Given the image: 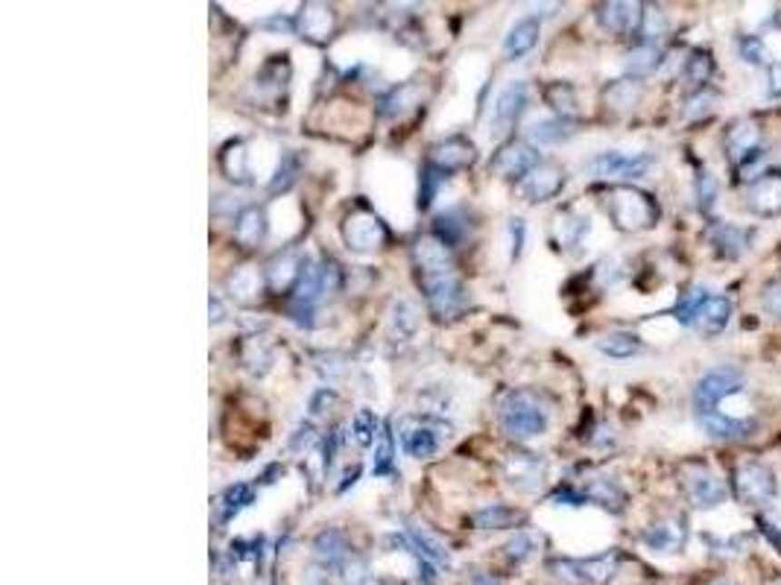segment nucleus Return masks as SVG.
<instances>
[{
    "instance_id": "nucleus-1",
    "label": "nucleus",
    "mask_w": 781,
    "mask_h": 585,
    "mask_svg": "<svg viewBox=\"0 0 781 585\" xmlns=\"http://www.w3.org/2000/svg\"><path fill=\"white\" fill-rule=\"evenodd\" d=\"M608 208V217H612L615 229L635 234V231H647L658 223V205L650 193H644L638 188H629V185H618L612 188L606 200Z\"/></svg>"
},
{
    "instance_id": "nucleus-2",
    "label": "nucleus",
    "mask_w": 781,
    "mask_h": 585,
    "mask_svg": "<svg viewBox=\"0 0 781 585\" xmlns=\"http://www.w3.org/2000/svg\"><path fill=\"white\" fill-rule=\"evenodd\" d=\"M500 427L512 439H533L548 431V410L529 389H515L500 405Z\"/></svg>"
},
{
    "instance_id": "nucleus-3",
    "label": "nucleus",
    "mask_w": 781,
    "mask_h": 585,
    "mask_svg": "<svg viewBox=\"0 0 781 585\" xmlns=\"http://www.w3.org/2000/svg\"><path fill=\"white\" fill-rule=\"evenodd\" d=\"M744 393V372L735 366H717L706 372L694 386V419L714 413L726 405V398Z\"/></svg>"
},
{
    "instance_id": "nucleus-4",
    "label": "nucleus",
    "mask_w": 781,
    "mask_h": 585,
    "mask_svg": "<svg viewBox=\"0 0 781 585\" xmlns=\"http://www.w3.org/2000/svg\"><path fill=\"white\" fill-rule=\"evenodd\" d=\"M732 492L735 498L744 506H764L773 503L778 495V483L770 465H764L758 460L740 463L732 474Z\"/></svg>"
},
{
    "instance_id": "nucleus-5",
    "label": "nucleus",
    "mask_w": 781,
    "mask_h": 585,
    "mask_svg": "<svg viewBox=\"0 0 781 585\" xmlns=\"http://www.w3.org/2000/svg\"><path fill=\"white\" fill-rule=\"evenodd\" d=\"M421 290H425L428 305H430V310L440 319L454 317V314H460L462 307H466V290H462V284L454 276V269L421 276Z\"/></svg>"
},
{
    "instance_id": "nucleus-6",
    "label": "nucleus",
    "mask_w": 781,
    "mask_h": 585,
    "mask_svg": "<svg viewBox=\"0 0 781 585\" xmlns=\"http://www.w3.org/2000/svg\"><path fill=\"white\" fill-rule=\"evenodd\" d=\"M682 489L697 510H714V506H720L726 498H729V486H726L708 465H699V463L685 465Z\"/></svg>"
},
{
    "instance_id": "nucleus-7",
    "label": "nucleus",
    "mask_w": 781,
    "mask_h": 585,
    "mask_svg": "<svg viewBox=\"0 0 781 585\" xmlns=\"http://www.w3.org/2000/svg\"><path fill=\"white\" fill-rule=\"evenodd\" d=\"M650 167H653L650 152H620V150L600 152L598 159L588 161V171L600 179H641Z\"/></svg>"
},
{
    "instance_id": "nucleus-8",
    "label": "nucleus",
    "mask_w": 781,
    "mask_h": 585,
    "mask_svg": "<svg viewBox=\"0 0 781 585\" xmlns=\"http://www.w3.org/2000/svg\"><path fill=\"white\" fill-rule=\"evenodd\" d=\"M342 238L357 252H372L387 243V226L372 211H354L342 223Z\"/></svg>"
},
{
    "instance_id": "nucleus-9",
    "label": "nucleus",
    "mask_w": 781,
    "mask_h": 585,
    "mask_svg": "<svg viewBox=\"0 0 781 585\" xmlns=\"http://www.w3.org/2000/svg\"><path fill=\"white\" fill-rule=\"evenodd\" d=\"M539 167V152L533 147L521 144V141H509L504 144L495 159L489 161V171L495 176H504V179H527Z\"/></svg>"
},
{
    "instance_id": "nucleus-10",
    "label": "nucleus",
    "mask_w": 781,
    "mask_h": 585,
    "mask_svg": "<svg viewBox=\"0 0 781 585\" xmlns=\"http://www.w3.org/2000/svg\"><path fill=\"white\" fill-rule=\"evenodd\" d=\"M746 208L764 219L781 217V173H761L752 181L746 193Z\"/></svg>"
},
{
    "instance_id": "nucleus-11",
    "label": "nucleus",
    "mask_w": 781,
    "mask_h": 585,
    "mask_svg": "<svg viewBox=\"0 0 781 585\" xmlns=\"http://www.w3.org/2000/svg\"><path fill=\"white\" fill-rule=\"evenodd\" d=\"M504 474L509 486L519 492H536L545 480V460L539 453H509L504 463Z\"/></svg>"
},
{
    "instance_id": "nucleus-12",
    "label": "nucleus",
    "mask_w": 781,
    "mask_h": 585,
    "mask_svg": "<svg viewBox=\"0 0 781 585\" xmlns=\"http://www.w3.org/2000/svg\"><path fill=\"white\" fill-rule=\"evenodd\" d=\"M752 240H756V229L737 226V223H714L711 226V243L720 258L726 261H737L749 252Z\"/></svg>"
},
{
    "instance_id": "nucleus-13",
    "label": "nucleus",
    "mask_w": 781,
    "mask_h": 585,
    "mask_svg": "<svg viewBox=\"0 0 781 585\" xmlns=\"http://www.w3.org/2000/svg\"><path fill=\"white\" fill-rule=\"evenodd\" d=\"M697 424L706 436L720 439V442H740L756 434V419H735V415H726V413L697 415Z\"/></svg>"
},
{
    "instance_id": "nucleus-14",
    "label": "nucleus",
    "mask_w": 781,
    "mask_h": 585,
    "mask_svg": "<svg viewBox=\"0 0 781 585\" xmlns=\"http://www.w3.org/2000/svg\"><path fill=\"white\" fill-rule=\"evenodd\" d=\"M641 539H644L647 548L656 551V553H677L687 541V522L682 515L661 518V522H656Z\"/></svg>"
},
{
    "instance_id": "nucleus-15",
    "label": "nucleus",
    "mask_w": 781,
    "mask_h": 585,
    "mask_svg": "<svg viewBox=\"0 0 781 585\" xmlns=\"http://www.w3.org/2000/svg\"><path fill=\"white\" fill-rule=\"evenodd\" d=\"M527 85L524 83H509L504 91L498 94L495 100V109H492V126L495 132H509V129L519 123V117L527 109Z\"/></svg>"
},
{
    "instance_id": "nucleus-16",
    "label": "nucleus",
    "mask_w": 781,
    "mask_h": 585,
    "mask_svg": "<svg viewBox=\"0 0 781 585\" xmlns=\"http://www.w3.org/2000/svg\"><path fill=\"white\" fill-rule=\"evenodd\" d=\"M471 161H474V144L462 135L445 138V141H440V144H433V150H430V164L436 167V171H442L445 176L454 173V171H462V167H469Z\"/></svg>"
},
{
    "instance_id": "nucleus-17",
    "label": "nucleus",
    "mask_w": 781,
    "mask_h": 585,
    "mask_svg": "<svg viewBox=\"0 0 781 585\" xmlns=\"http://www.w3.org/2000/svg\"><path fill=\"white\" fill-rule=\"evenodd\" d=\"M565 188V173L553 164H539L533 173L521 181V197L527 202H548Z\"/></svg>"
},
{
    "instance_id": "nucleus-18",
    "label": "nucleus",
    "mask_w": 781,
    "mask_h": 585,
    "mask_svg": "<svg viewBox=\"0 0 781 585\" xmlns=\"http://www.w3.org/2000/svg\"><path fill=\"white\" fill-rule=\"evenodd\" d=\"M401 445L410 457L416 460H428L440 451V436H436L433 424L428 422H416V419H404L401 422Z\"/></svg>"
},
{
    "instance_id": "nucleus-19",
    "label": "nucleus",
    "mask_w": 781,
    "mask_h": 585,
    "mask_svg": "<svg viewBox=\"0 0 781 585\" xmlns=\"http://www.w3.org/2000/svg\"><path fill=\"white\" fill-rule=\"evenodd\" d=\"M641 9L638 4H603L598 6V24L612 35H629L638 30Z\"/></svg>"
},
{
    "instance_id": "nucleus-20",
    "label": "nucleus",
    "mask_w": 781,
    "mask_h": 585,
    "mask_svg": "<svg viewBox=\"0 0 781 585\" xmlns=\"http://www.w3.org/2000/svg\"><path fill=\"white\" fill-rule=\"evenodd\" d=\"M761 147V126L756 121H735L726 132V155L729 161L737 164L744 155Z\"/></svg>"
},
{
    "instance_id": "nucleus-21",
    "label": "nucleus",
    "mask_w": 781,
    "mask_h": 585,
    "mask_svg": "<svg viewBox=\"0 0 781 585\" xmlns=\"http://www.w3.org/2000/svg\"><path fill=\"white\" fill-rule=\"evenodd\" d=\"M539 30H541V24H539L536 15H524V18L515 21L512 30H509V35L504 38V54H507V59H521V56H527L529 50L536 47V42H539Z\"/></svg>"
},
{
    "instance_id": "nucleus-22",
    "label": "nucleus",
    "mask_w": 781,
    "mask_h": 585,
    "mask_svg": "<svg viewBox=\"0 0 781 585\" xmlns=\"http://www.w3.org/2000/svg\"><path fill=\"white\" fill-rule=\"evenodd\" d=\"M413 258L419 264V276H430V272H448L454 269L451 255H448V246L436 238H421L413 249Z\"/></svg>"
},
{
    "instance_id": "nucleus-23",
    "label": "nucleus",
    "mask_w": 781,
    "mask_h": 585,
    "mask_svg": "<svg viewBox=\"0 0 781 585\" xmlns=\"http://www.w3.org/2000/svg\"><path fill=\"white\" fill-rule=\"evenodd\" d=\"M729 319H732V302H729V298H726V296H708L706 305L699 307L694 325L699 328V334L714 336V334H720L726 325H729Z\"/></svg>"
},
{
    "instance_id": "nucleus-24",
    "label": "nucleus",
    "mask_w": 781,
    "mask_h": 585,
    "mask_svg": "<svg viewBox=\"0 0 781 585\" xmlns=\"http://www.w3.org/2000/svg\"><path fill=\"white\" fill-rule=\"evenodd\" d=\"M293 305L299 307H313V302L325 293V278H322V267L313 261H302L299 281L293 288Z\"/></svg>"
},
{
    "instance_id": "nucleus-25",
    "label": "nucleus",
    "mask_w": 781,
    "mask_h": 585,
    "mask_svg": "<svg viewBox=\"0 0 781 585\" xmlns=\"http://www.w3.org/2000/svg\"><path fill=\"white\" fill-rule=\"evenodd\" d=\"M313 553H316V559H320L322 565L340 568V565H346V559H349V541H346V536H342L340 530H325V532L316 536Z\"/></svg>"
},
{
    "instance_id": "nucleus-26",
    "label": "nucleus",
    "mask_w": 781,
    "mask_h": 585,
    "mask_svg": "<svg viewBox=\"0 0 781 585\" xmlns=\"http://www.w3.org/2000/svg\"><path fill=\"white\" fill-rule=\"evenodd\" d=\"M252 501H255V489L249 486V483H234V486H229V489L217 498V522H220V524H229L232 518L241 515Z\"/></svg>"
},
{
    "instance_id": "nucleus-27",
    "label": "nucleus",
    "mask_w": 781,
    "mask_h": 585,
    "mask_svg": "<svg viewBox=\"0 0 781 585\" xmlns=\"http://www.w3.org/2000/svg\"><path fill=\"white\" fill-rule=\"evenodd\" d=\"M299 27L304 35L313 38V42H325L331 30H334V15H331V9L322 4H308L299 15Z\"/></svg>"
},
{
    "instance_id": "nucleus-28",
    "label": "nucleus",
    "mask_w": 781,
    "mask_h": 585,
    "mask_svg": "<svg viewBox=\"0 0 781 585\" xmlns=\"http://www.w3.org/2000/svg\"><path fill=\"white\" fill-rule=\"evenodd\" d=\"M299 272H302V264H299L296 252H282L270 261L267 281H270L272 290H287V288H296Z\"/></svg>"
},
{
    "instance_id": "nucleus-29",
    "label": "nucleus",
    "mask_w": 781,
    "mask_h": 585,
    "mask_svg": "<svg viewBox=\"0 0 781 585\" xmlns=\"http://www.w3.org/2000/svg\"><path fill=\"white\" fill-rule=\"evenodd\" d=\"M577 132L574 123L568 121V117H550V121H536L533 126H529V141H536V144H545V147H556L562 144V141H568Z\"/></svg>"
},
{
    "instance_id": "nucleus-30",
    "label": "nucleus",
    "mask_w": 781,
    "mask_h": 585,
    "mask_svg": "<svg viewBox=\"0 0 781 585\" xmlns=\"http://www.w3.org/2000/svg\"><path fill=\"white\" fill-rule=\"evenodd\" d=\"M407 536H410V541L416 544V553L421 559H428V562H433V565H448V562H451V553H448V548L433 536V532H428L425 527H407Z\"/></svg>"
},
{
    "instance_id": "nucleus-31",
    "label": "nucleus",
    "mask_w": 781,
    "mask_h": 585,
    "mask_svg": "<svg viewBox=\"0 0 781 585\" xmlns=\"http://www.w3.org/2000/svg\"><path fill=\"white\" fill-rule=\"evenodd\" d=\"M263 231H267V217H263L261 208H243L237 214V223H234V238L241 246H255Z\"/></svg>"
},
{
    "instance_id": "nucleus-32",
    "label": "nucleus",
    "mask_w": 781,
    "mask_h": 585,
    "mask_svg": "<svg viewBox=\"0 0 781 585\" xmlns=\"http://www.w3.org/2000/svg\"><path fill=\"white\" fill-rule=\"evenodd\" d=\"M682 76H685V83L691 85L694 91L708 88V80L714 76V56H711V50H694V54L687 56V62H685Z\"/></svg>"
},
{
    "instance_id": "nucleus-33",
    "label": "nucleus",
    "mask_w": 781,
    "mask_h": 585,
    "mask_svg": "<svg viewBox=\"0 0 781 585\" xmlns=\"http://www.w3.org/2000/svg\"><path fill=\"white\" fill-rule=\"evenodd\" d=\"M586 498H591V501H598V503L608 506V510H620V503L627 501L624 489H620L612 477H603V474L588 477V483H586Z\"/></svg>"
},
{
    "instance_id": "nucleus-34",
    "label": "nucleus",
    "mask_w": 781,
    "mask_h": 585,
    "mask_svg": "<svg viewBox=\"0 0 781 585\" xmlns=\"http://www.w3.org/2000/svg\"><path fill=\"white\" fill-rule=\"evenodd\" d=\"M598 348L603 351L606 357H615V360H629L641 351V340L635 334L627 331H615V334H606L598 340Z\"/></svg>"
},
{
    "instance_id": "nucleus-35",
    "label": "nucleus",
    "mask_w": 781,
    "mask_h": 585,
    "mask_svg": "<svg viewBox=\"0 0 781 585\" xmlns=\"http://www.w3.org/2000/svg\"><path fill=\"white\" fill-rule=\"evenodd\" d=\"M661 64V50L658 44H638L627 56V71L632 80H641V76H650Z\"/></svg>"
},
{
    "instance_id": "nucleus-36",
    "label": "nucleus",
    "mask_w": 781,
    "mask_h": 585,
    "mask_svg": "<svg viewBox=\"0 0 781 585\" xmlns=\"http://www.w3.org/2000/svg\"><path fill=\"white\" fill-rule=\"evenodd\" d=\"M474 524L483 527V530H504V527L521 524V512L512 510V506H504V503H492L474 515Z\"/></svg>"
},
{
    "instance_id": "nucleus-37",
    "label": "nucleus",
    "mask_w": 781,
    "mask_h": 585,
    "mask_svg": "<svg viewBox=\"0 0 781 585\" xmlns=\"http://www.w3.org/2000/svg\"><path fill=\"white\" fill-rule=\"evenodd\" d=\"M665 33H667L665 12L656 9V6H644V9H641L638 30H635V35H638V44H656Z\"/></svg>"
},
{
    "instance_id": "nucleus-38",
    "label": "nucleus",
    "mask_w": 781,
    "mask_h": 585,
    "mask_svg": "<svg viewBox=\"0 0 781 585\" xmlns=\"http://www.w3.org/2000/svg\"><path fill=\"white\" fill-rule=\"evenodd\" d=\"M641 100V85L635 80H618L606 88V102L618 112H629L638 106Z\"/></svg>"
},
{
    "instance_id": "nucleus-39",
    "label": "nucleus",
    "mask_w": 781,
    "mask_h": 585,
    "mask_svg": "<svg viewBox=\"0 0 781 585\" xmlns=\"http://www.w3.org/2000/svg\"><path fill=\"white\" fill-rule=\"evenodd\" d=\"M586 234H588V219L586 217H577L571 211L556 217V238H559L562 246H579Z\"/></svg>"
},
{
    "instance_id": "nucleus-40",
    "label": "nucleus",
    "mask_w": 781,
    "mask_h": 585,
    "mask_svg": "<svg viewBox=\"0 0 781 585\" xmlns=\"http://www.w3.org/2000/svg\"><path fill=\"white\" fill-rule=\"evenodd\" d=\"M433 231H436V240H442L445 246H451L469 231V223L462 219L460 208H451V211H445V214L436 217V229Z\"/></svg>"
},
{
    "instance_id": "nucleus-41",
    "label": "nucleus",
    "mask_w": 781,
    "mask_h": 585,
    "mask_svg": "<svg viewBox=\"0 0 781 585\" xmlns=\"http://www.w3.org/2000/svg\"><path fill=\"white\" fill-rule=\"evenodd\" d=\"M706 298H708V290H706V288H691L687 293H682L679 302H677V307H673V317H677V322H679V325H694V322H697V314H699V307L706 305Z\"/></svg>"
},
{
    "instance_id": "nucleus-42",
    "label": "nucleus",
    "mask_w": 781,
    "mask_h": 585,
    "mask_svg": "<svg viewBox=\"0 0 781 585\" xmlns=\"http://www.w3.org/2000/svg\"><path fill=\"white\" fill-rule=\"evenodd\" d=\"M717 197H720V181H717V176H714L711 171H699V176H697V205H699V211H703L706 217L714 214Z\"/></svg>"
},
{
    "instance_id": "nucleus-43",
    "label": "nucleus",
    "mask_w": 781,
    "mask_h": 585,
    "mask_svg": "<svg viewBox=\"0 0 781 585\" xmlns=\"http://www.w3.org/2000/svg\"><path fill=\"white\" fill-rule=\"evenodd\" d=\"M419 94V88L416 85H399V88H392L387 97L381 100V114H387V117H395V114H404L407 109H413V97Z\"/></svg>"
},
{
    "instance_id": "nucleus-44",
    "label": "nucleus",
    "mask_w": 781,
    "mask_h": 585,
    "mask_svg": "<svg viewBox=\"0 0 781 585\" xmlns=\"http://www.w3.org/2000/svg\"><path fill=\"white\" fill-rule=\"evenodd\" d=\"M545 100H548V106H553L556 112H559V117L574 114V109H577V94H574V88L568 85V83H553V85H548Z\"/></svg>"
},
{
    "instance_id": "nucleus-45",
    "label": "nucleus",
    "mask_w": 781,
    "mask_h": 585,
    "mask_svg": "<svg viewBox=\"0 0 781 585\" xmlns=\"http://www.w3.org/2000/svg\"><path fill=\"white\" fill-rule=\"evenodd\" d=\"M582 565V574H586V582H606L608 577L615 574L618 568V556L615 553H603V556H594V559H586Z\"/></svg>"
},
{
    "instance_id": "nucleus-46",
    "label": "nucleus",
    "mask_w": 781,
    "mask_h": 585,
    "mask_svg": "<svg viewBox=\"0 0 781 585\" xmlns=\"http://www.w3.org/2000/svg\"><path fill=\"white\" fill-rule=\"evenodd\" d=\"M419 328V317H416V307L410 302H401L392 307V331L401 336V340H407V336H413Z\"/></svg>"
},
{
    "instance_id": "nucleus-47",
    "label": "nucleus",
    "mask_w": 781,
    "mask_h": 585,
    "mask_svg": "<svg viewBox=\"0 0 781 585\" xmlns=\"http://www.w3.org/2000/svg\"><path fill=\"white\" fill-rule=\"evenodd\" d=\"M714 106H717V94H714V91H708V88H703V91H694V94L685 100L682 114L687 117V121H697V117L711 114Z\"/></svg>"
},
{
    "instance_id": "nucleus-48",
    "label": "nucleus",
    "mask_w": 781,
    "mask_h": 585,
    "mask_svg": "<svg viewBox=\"0 0 781 585\" xmlns=\"http://www.w3.org/2000/svg\"><path fill=\"white\" fill-rule=\"evenodd\" d=\"M737 54L740 59H744L746 64H756V68H761V64L766 62V44L761 35H740L737 38Z\"/></svg>"
},
{
    "instance_id": "nucleus-49",
    "label": "nucleus",
    "mask_w": 781,
    "mask_h": 585,
    "mask_svg": "<svg viewBox=\"0 0 781 585\" xmlns=\"http://www.w3.org/2000/svg\"><path fill=\"white\" fill-rule=\"evenodd\" d=\"M392 463H395V442H392V434H390V431H383V434H381V442H378V448H375L372 472H375L378 477L390 474V472H392Z\"/></svg>"
},
{
    "instance_id": "nucleus-50",
    "label": "nucleus",
    "mask_w": 781,
    "mask_h": 585,
    "mask_svg": "<svg viewBox=\"0 0 781 585\" xmlns=\"http://www.w3.org/2000/svg\"><path fill=\"white\" fill-rule=\"evenodd\" d=\"M378 436V419L372 410H361L354 415V439L361 442V445H372Z\"/></svg>"
},
{
    "instance_id": "nucleus-51",
    "label": "nucleus",
    "mask_w": 781,
    "mask_h": 585,
    "mask_svg": "<svg viewBox=\"0 0 781 585\" xmlns=\"http://www.w3.org/2000/svg\"><path fill=\"white\" fill-rule=\"evenodd\" d=\"M533 551H536V536H533V532H527V530L515 532V539L507 541V556L515 559V562H521V559H527Z\"/></svg>"
},
{
    "instance_id": "nucleus-52",
    "label": "nucleus",
    "mask_w": 781,
    "mask_h": 585,
    "mask_svg": "<svg viewBox=\"0 0 781 585\" xmlns=\"http://www.w3.org/2000/svg\"><path fill=\"white\" fill-rule=\"evenodd\" d=\"M232 293L241 298V302H249L255 293H258V276L252 269H241L237 276L232 278Z\"/></svg>"
},
{
    "instance_id": "nucleus-53",
    "label": "nucleus",
    "mask_w": 781,
    "mask_h": 585,
    "mask_svg": "<svg viewBox=\"0 0 781 585\" xmlns=\"http://www.w3.org/2000/svg\"><path fill=\"white\" fill-rule=\"evenodd\" d=\"M445 179H448V176H445L442 171H436L433 164L428 167L425 176H421V197H419V205H421V208H428V205L433 202L436 190H440V185H442Z\"/></svg>"
},
{
    "instance_id": "nucleus-54",
    "label": "nucleus",
    "mask_w": 781,
    "mask_h": 585,
    "mask_svg": "<svg viewBox=\"0 0 781 585\" xmlns=\"http://www.w3.org/2000/svg\"><path fill=\"white\" fill-rule=\"evenodd\" d=\"M761 305L773 319H781V281H770L761 293Z\"/></svg>"
},
{
    "instance_id": "nucleus-55",
    "label": "nucleus",
    "mask_w": 781,
    "mask_h": 585,
    "mask_svg": "<svg viewBox=\"0 0 781 585\" xmlns=\"http://www.w3.org/2000/svg\"><path fill=\"white\" fill-rule=\"evenodd\" d=\"M293 173H296V155H284L282 164H278V171H275V179L270 181V188L272 190L287 188L290 181H293Z\"/></svg>"
},
{
    "instance_id": "nucleus-56",
    "label": "nucleus",
    "mask_w": 781,
    "mask_h": 585,
    "mask_svg": "<svg viewBox=\"0 0 781 585\" xmlns=\"http://www.w3.org/2000/svg\"><path fill=\"white\" fill-rule=\"evenodd\" d=\"M524 234H527V226L524 219H509V238H512V258H519L521 249H524Z\"/></svg>"
},
{
    "instance_id": "nucleus-57",
    "label": "nucleus",
    "mask_w": 781,
    "mask_h": 585,
    "mask_svg": "<svg viewBox=\"0 0 781 585\" xmlns=\"http://www.w3.org/2000/svg\"><path fill=\"white\" fill-rule=\"evenodd\" d=\"M766 94L781 100V62H773L766 68Z\"/></svg>"
},
{
    "instance_id": "nucleus-58",
    "label": "nucleus",
    "mask_w": 781,
    "mask_h": 585,
    "mask_svg": "<svg viewBox=\"0 0 781 585\" xmlns=\"http://www.w3.org/2000/svg\"><path fill=\"white\" fill-rule=\"evenodd\" d=\"M588 498L582 495V492H574V489H559L553 495V503H565V506H582Z\"/></svg>"
},
{
    "instance_id": "nucleus-59",
    "label": "nucleus",
    "mask_w": 781,
    "mask_h": 585,
    "mask_svg": "<svg viewBox=\"0 0 781 585\" xmlns=\"http://www.w3.org/2000/svg\"><path fill=\"white\" fill-rule=\"evenodd\" d=\"M334 401H337V395L331 393V389H320V393H316V395H313V401H311V410H313L316 415H320V413H325L331 405H334Z\"/></svg>"
},
{
    "instance_id": "nucleus-60",
    "label": "nucleus",
    "mask_w": 781,
    "mask_h": 585,
    "mask_svg": "<svg viewBox=\"0 0 781 585\" xmlns=\"http://www.w3.org/2000/svg\"><path fill=\"white\" fill-rule=\"evenodd\" d=\"M313 439H316L313 427H311V424H304V427H299V431H296V436L290 439V445H293L296 451H302V448H311V445H313Z\"/></svg>"
},
{
    "instance_id": "nucleus-61",
    "label": "nucleus",
    "mask_w": 781,
    "mask_h": 585,
    "mask_svg": "<svg viewBox=\"0 0 781 585\" xmlns=\"http://www.w3.org/2000/svg\"><path fill=\"white\" fill-rule=\"evenodd\" d=\"M758 527H761L764 536L773 541V548H776V551H781V530H776V527H773L770 522H766V518H761V515H758Z\"/></svg>"
},
{
    "instance_id": "nucleus-62",
    "label": "nucleus",
    "mask_w": 781,
    "mask_h": 585,
    "mask_svg": "<svg viewBox=\"0 0 781 585\" xmlns=\"http://www.w3.org/2000/svg\"><path fill=\"white\" fill-rule=\"evenodd\" d=\"M208 310H211V322H220L222 317H226V310H222V305H220V298H217V296H211Z\"/></svg>"
},
{
    "instance_id": "nucleus-63",
    "label": "nucleus",
    "mask_w": 781,
    "mask_h": 585,
    "mask_svg": "<svg viewBox=\"0 0 781 585\" xmlns=\"http://www.w3.org/2000/svg\"><path fill=\"white\" fill-rule=\"evenodd\" d=\"M717 585H732V582H717Z\"/></svg>"
}]
</instances>
